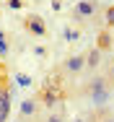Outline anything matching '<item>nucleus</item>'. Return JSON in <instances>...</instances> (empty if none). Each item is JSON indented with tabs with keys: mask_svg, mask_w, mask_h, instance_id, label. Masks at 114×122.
I'll list each match as a JSON object with an SVG mask.
<instances>
[{
	"mask_svg": "<svg viewBox=\"0 0 114 122\" xmlns=\"http://www.w3.org/2000/svg\"><path fill=\"white\" fill-rule=\"evenodd\" d=\"M0 52H8V44H5V36H3V31H0Z\"/></svg>",
	"mask_w": 114,
	"mask_h": 122,
	"instance_id": "13",
	"label": "nucleus"
},
{
	"mask_svg": "<svg viewBox=\"0 0 114 122\" xmlns=\"http://www.w3.org/2000/svg\"><path fill=\"white\" fill-rule=\"evenodd\" d=\"M60 99V91H57V86H47L44 91H42V101H44V107H55V101Z\"/></svg>",
	"mask_w": 114,
	"mask_h": 122,
	"instance_id": "7",
	"label": "nucleus"
},
{
	"mask_svg": "<svg viewBox=\"0 0 114 122\" xmlns=\"http://www.w3.org/2000/svg\"><path fill=\"white\" fill-rule=\"evenodd\" d=\"M104 18H106V26H114V5H112V8H106Z\"/></svg>",
	"mask_w": 114,
	"mask_h": 122,
	"instance_id": "12",
	"label": "nucleus"
},
{
	"mask_svg": "<svg viewBox=\"0 0 114 122\" xmlns=\"http://www.w3.org/2000/svg\"><path fill=\"white\" fill-rule=\"evenodd\" d=\"M83 94L91 99V104H96V109H101L109 96H112V86H109V81L104 78L101 73H93L86 83H83Z\"/></svg>",
	"mask_w": 114,
	"mask_h": 122,
	"instance_id": "1",
	"label": "nucleus"
},
{
	"mask_svg": "<svg viewBox=\"0 0 114 122\" xmlns=\"http://www.w3.org/2000/svg\"><path fill=\"white\" fill-rule=\"evenodd\" d=\"M106 81H109V86H114V60L109 62V68H106V75H104Z\"/></svg>",
	"mask_w": 114,
	"mask_h": 122,
	"instance_id": "11",
	"label": "nucleus"
},
{
	"mask_svg": "<svg viewBox=\"0 0 114 122\" xmlns=\"http://www.w3.org/2000/svg\"><path fill=\"white\" fill-rule=\"evenodd\" d=\"M93 13H96V3H91V0H80V3L75 5V16H78V18H88Z\"/></svg>",
	"mask_w": 114,
	"mask_h": 122,
	"instance_id": "6",
	"label": "nucleus"
},
{
	"mask_svg": "<svg viewBox=\"0 0 114 122\" xmlns=\"http://www.w3.org/2000/svg\"><path fill=\"white\" fill-rule=\"evenodd\" d=\"M36 112H39V101L36 99H26L18 109V120L21 122H34L36 120Z\"/></svg>",
	"mask_w": 114,
	"mask_h": 122,
	"instance_id": "3",
	"label": "nucleus"
},
{
	"mask_svg": "<svg viewBox=\"0 0 114 122\" xmlns=\"http://www.w3.org/2000/svg\"><path fill=\"white\" fill-rule=\"evenodd\" d=\"M73 122H86V120H83V117H75V120H73Z\"/></svg>",
	"mask_w": 114,
	"mask_h": 122,
	"instance_id": "16",
	"label": "nucleus"
},
{
	"mask_svg": "<svg viewBox=\"0 0 114 122\" xmlns=\"http://www.w3.org/2000/svg\"><path fill=\"white\" fill-rule=\"evenodd\" d=\"M0 81H5V78H3V70H0Z\"/></svg>",
	"mask_w": 114,
	"mask_h": 122,
	"instance_id": "17",
	"label": "nucleus"
},
{
	"mask_svg": "<svg viewBox=\"0 0 114 122\" xmlns=\"http://www.w3.org/2000/svg\"><path fill=\"white\" fill-rule=\"evenodd\" d=\"M60 70L68 75V78H75V75L86 73V65H83V55H70L68 60L60 65Z\"/></svg>",
	"mask_w": 114,
	"mask_h": 122,
	"instance_id": "2",
	"label": "nucleus"
},
{
	"mask_svg": "<svg viewBox=\"0 0 114 122\" xmlns=\"http://www.w3.org/2000/svg\"><path fill=\"white\" fill-rule=\"evenodd\" d=\"M8 8H21V0H8Z\"/></svg>",
	"mask_w": 114,
	"mask_h": 122,
	"instance_id": "14",
	"label": "nucleus"
},
{
	"mask_svg": "<svg viewBox=\"0 0 114 122\" xmlns=\"http://www.w3.org/2000/svg\"><path fill=\"white\" fill-rule=\"evenodd\" d=\"M8 88H5V81H0V99H3V94H5Z\"/></svg>",
	"mask_w": 114,
	"mask_h": 122,
	"instance_id": "15",
	"label": "nucleus"
},
{
	"mask_svg": "<svg viewBox=\"0 0 114 122\" xmlns=\"http://www.w3.org/2000/svg\"><path fill=\"white\" fill-rule=\"evenodd\" d=\"M101 55H104V52H101V49L99 47H91L88 49V52H86V55H83V65H86V73H96V70H99V65H101Z\"/></svg>",
	"mask_w": 114,
	"mask_h": 122,
	"instance_id": "4",
	"label": "nucleus"
},
{
	"mask_svg": "<svg viewBox=\"0 0 114 122\" xmlns=\"http://www.w3.org/2000/svg\"><path fill=\"white\" fill-rule=\"evenodd\" d=\"M36 122H62V114L57 112H49V114H44V117H36Z\"/></svg>",
	"mask_w": 114,
	"mask_h": 122,
	"instance_id": "9",
	"label": "nucleus"
},
{
	"mask_svg": "<svg viewBox=\"0 0 114 122\" xmlns=\"http://www.w3.org/2000/svg\"><path fill=\"white\" fill-rule=\"evenodd\" d=\"M99 122H114V114L109 112V109L101 107V109H99Z\"/></svg>",
	"mask_w": 114,
	"mask_h": 122,
	"instance_id": "10",
	"label": "nucleus"
},
{
	"mask_svg": "<svg viewBox=\"0 0 114 122\" xmlns=\"http://www.w3.org/2000/svg\"><path fill=\"white\" fill-rule=\"evenodd\" d=\"M23 26H26L31 34H36V36H44L47 34V26H44V21H42L39 16H29V18L23 21Z\"/></svg>",
	"mask_w": 114,
	"mask_h": 122,
	"instance_id": "5",
	"label": "nucleus"
},
{
	"mask_svg": "<svg viewBox=\"0 0 114 122\" xmlns=\"http://www.w3.org/2000/svg\"><path fill=\"white\" fill-rule=\"evenodd\" d=\"M96 47L101 49V52L112 49V34H109V31H101V34H99V44H96Z\"/></svg>",
	"mask_w": 114,
	"mask_h": 122,
	"instance_id": "8",
	"label": "nucleus"
}]
</instances>
